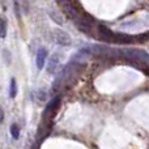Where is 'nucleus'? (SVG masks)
Listing matches in <instances>:
<instances>
[{"instance_id":"obj_1","label":"nucleus","mask_w":149,"mask_h":149,"mask_svg":"<svg viewBox=\"0 0 149 149\" xmlns=\"http://www.w3.org/2000/svg\"><path fill=\"white\" fill-rule=\"evenodd\" d=\"M52 38H54L55 43L62 47H70L72 45V39H71L70 34L67 31L62 30V29H54L52 30Z\"/></svg>"},{"instance_id":"obj_2","label":"nucleus","mask_w":149,"mask_h":149,"mask_svg":"<svg viewBox=\"0 0 149 149\" xmlns=\"http://www.w3.org/2000/svg\"><path fill=\"white\" fill-rule=\"evenodd\" d=\"M47 58H49V51H47V49L41 47V49L37 51V55H36V65H37V70L38 71H42L45 68Z\"/></svg>"},{"instance_id":"obj_3","label":"nucleus","mask_w":149,"mask_h":149,"mask_svg":"<svg viewBox=\"0 0 149 149\" xmlns=\"http://www.w3.org/2000/svg\"><path fill=\"white\" fill-rule=\"evenodd\" d=\"M60 63V58L58 52H54V54L50 56V60L47 63V73L49 74H54L58 70V65Z\"/></svg>"},{"instance_id":"obj_4","label":"nucleus","mask_w":149,"mask_h":149,"mask_svg":"<svg viewBox=\"0 0 149 149\" xmlns=\"http://www.w3.org/2000/svg\"><path fill=\"white\" fill-rule=\"evenodd\" d=\"M17 81H16V79L13 77V79H10V84H9V98L10 100H15L16 97H17Z\"/></svg>"},{"instance_id":"obj_5","label":"nucleus","mask_w":149,"mask_h":149,"mask_svg":"<svg viewBox=\"0 0 149 149\" xmlns=\"http://www.w3.org/2000/svg\"><path fill=\"white\" fill-rule=\"evenodd\" d=\"M33 97H36L34 100H38L39 102H46L47 98H49V94L45 89H38L37 92L33 93Z\"/></svg>"},{"instance_id":"obj_6","label":"nucleus","mask_w":149,"mask_h":149,"mask_svg":"<svg viewBox=\"0 0 149 149\" xmlns=\"http://www.w3.org/2000/svg\"><path fill=\"white\" fill-rule=\"evenodd\" d=\"M49 16H50V18L56 24V25H63V22H64L63 18H62V16H60L56 10H49Z\"/></svg>"},{"instance_id":"obj_7","label":"nucleus","mask_w":149,"mask_h":149,"mask_svg":"<svg viewBox=\"0 0 149 149\" xmlns=\"http://www.w3.org/2000/svg\"><path fill=\"white\" fill-rule=\"evenodd\" d=\"M10 136L13 137V140H18L20 139V127H18L17 123H13L10 126Z\"/></svg>"},{"instance_id":"obj_8","label":"nucleus","mask_w":149,"mask_h":149,"mask_svg":"<svg viewBox=\"0 0 149 149\" xmlns=\"http://www.w3.org/2000/svg\"><path fill=\"white\" fill-rule=\"evenodd\" d=\"M1 38L7 37V29H8V21L5 17H1Z\"/></svg>"},{"instance_id":"obj_9","label":"nucleus","mask_w":149,"mask_h":149,"mask_svg":"<svg viewBox=\"0 0 149 149\" xmlns=\"http://www.w3.org/2000/svg\"><path fill=\"white\" fill-rule=\"evenodd\" d=\"M3 55H4V59H5V62H7L8 64H9V63L12 62V59H10V56H12V55H10V52H8V55H5V52L3 51Z\"/></svg>"},{"instance_id":"obj_10","label":"nucleus","mask_w":149,"mask_h":149,"mask_svg":"<svg viewBox=\"0 0 149 149\" xmlns=\"http://www.w3.org/2000/svg\"><path fill=\"white\" fill-rule=\"evenodd\" d=\"M15 9H16V15H17V17H20V13H18V1L17 0H15Z\"/></svg>"},{"instance_id":"obj_11","label":"nucleus","mask_w":149,"mask_h":149,"mask_svg":"<svg viewBox=\"0 0 149 149\" xmlns=\"http://www.w3.org/2000/svg\"><path fill=\"white\" fill-rule=\"evenodd\" d=\"M0 118H1V122H4V111H0Z\"/></svg>"}]
</instances>
